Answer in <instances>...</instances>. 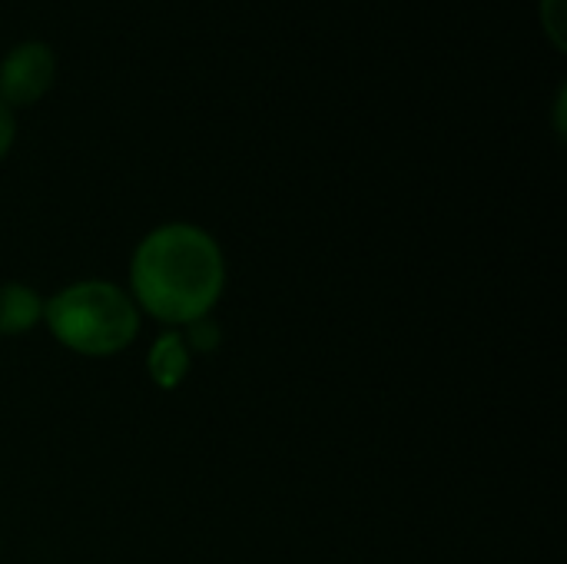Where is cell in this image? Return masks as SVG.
Returning <instances> with one entry per match:
<instances>
[{"instance_id":"cell-1","label":"cell","mask_w":567,"mask_h":564,"mask_svg":"<svg viewBox=\"0 0 567 564\" xmlns=\"http://www.w3.org/2000/svg\"><path fill=\"white\" fill-rule=\"evenodd\" d=\"M130 276L133 296L150 316L193 326L219 302L226 263L213 236L186 223H169L140 243Z\"/></svg>"},{"instance_id":"cell-5","label":"cell","mask_w":567,"mask_h":564,"mask_svg":"<svg viewBox=\"0 0 567 564\" xmlns=\"http://www.w3.org/2000/svg\"><path fill=\"white\" fill-rule=\"evenodd\" d=\"M189 372V346L183 336L169 332L163 336L150 352V376L159 389H176L183 376Z\"/></svg>"},{"instance_id":"cell-2","label":"cell","mask_w":567,"mask_h":564,"mask_svg":"<svg viewBox=\"0 0 567 564\" xmlns=\"http://www.w3.org/2000/svg\"><path fill=\"white\" fill-rule=\"evenodd\" d=\"M43 319L56 342L80 356L123 352L140 329L133 299L110 283H76L43 306Z\"/></svg>"},{"instance_id":"cell-4","label":"cell","mask_w":567,"mask_h":564,"mask_svg":"<svg viewBox=\"0 0 567 564\" xmlns=\"http://www.w3.org/2000/svg\"><path fill=\"white\" fill-rule=\"evenodd\" d=\"M43 316V306L37 293L23 283H3L0 286V336H20L37 326Z\"/></svg>"},{"instance_id":"cell-3","label":"cell","mask_w":567,"mask_h":564,"mask_svg":"<svg viewBox=\"0 0 567 564\" xmlns=\"http://www.w3.org/2000/svg\"><path fill=\"white\" fill-rule=\"evenodd\" d=\"M53 50L43 40L17 43L0 63V100L10 103H33L53 80Z\"/></svg>"},{"instance_id":"cell-6","label":"cell","mask_w":567,"mask_h":564,"mask_svg":"<svg viewBox=\"0 0 567 564\" xmlns=\"http://www.w3.org/2000/svg\"><path fill=\"white\" fill-rule=\"evenodd\" d=\"M216 339H219L216 326H213L209 319H199V322H193V326H189V339H186V346H189V349H199V352H209V349L216 346Z\"/></svg>"},{"instance_id":"cell-7","label":"cell","mask_w":567,"mask_h":564,"mask_svg":"<svg viewBox=\"0 0 567 564\" xmlns=\"http://www.w3.org/2000/svg\"><path fill=\"white\" fill-rule=\"evenodd\" d=\"M10 143H13V113H10V106L0 100V156L10 150Z\"/></svg>"}]
</instances>
